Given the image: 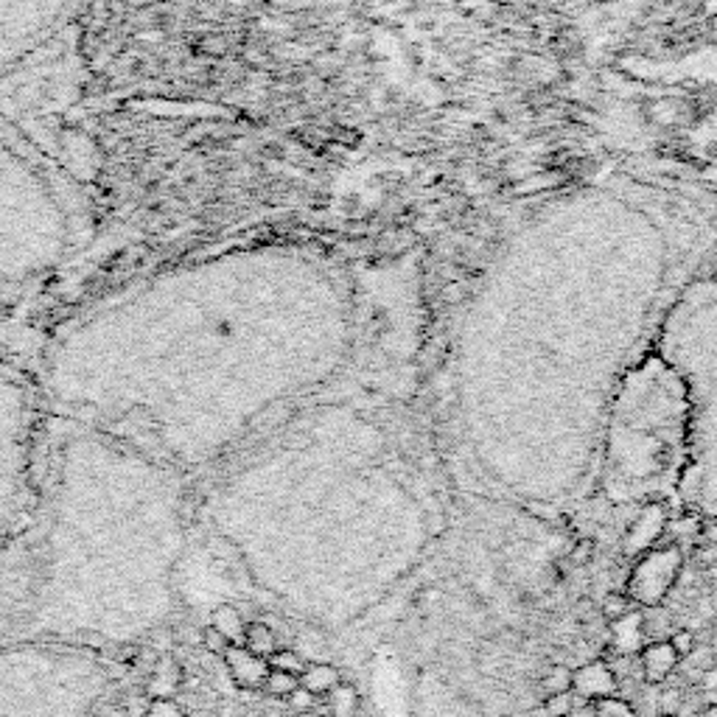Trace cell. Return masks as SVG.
I'll return each mask as SVG.
<instances>
[{
  "mask_svg": "<svg viewBox=\"0 0 717 717\" xmlns=\"http://www.w3.org/2000/svg\"><path fill=\"white\" fill-rule=\"evenodd\" d=\"M90 231V205L65 171L0 116V286L53 272Z\"/></svg>",
  "mask_w": 717,
  "mask_h": 717,
  "instance_id": "cell-1",
  "label": "cell"
},
{
  "mask_svg": "<svg viewBox=\"0 0 717 717\" xmlns=\"http://www.w3.org/2000/svg\"><path fill=\"white\" fill-rule=\"evenodd\" d=\"M65 0H0V62L48 34Z\"/></svg>",
  "mask_w": 717,
  "mask_h": 717,
  "instance_id": "cell-2",
  "label": "cell"
},
{
  "mask_svg": "<svg viewBox=\"0 0 717 717\" xmlns=\"http://www.w3.org/2000/svg\"><path fill=\"white\" fill-rule=\"evenodd\" d=\"M681 569H684V552L675 547V543L650 550L645 558H639L634 563V569H630L625 594L630 597L634 606L656 609L658 602L670 594V589L675 586Z\"/></svg>",
  "mask_w": 717,
  "mask_h": 717,
  "instance_id": "cell-3",
  "label": "cell"
},
{
  "mask_svg": "<svg viewBox=\"0 0 717 717\" xmlns=\"http://www.w3.org/2000/svg\"><path fill=\"white\" fill-rule=\"evenodd\" d=\"M571 693L575 698L586 701V703H594L599 698H611V695H619V681H617V673L609 662H589L578 670H571Z\"/></svg>",
  "mask_w": 717,
  "mask_h": 717,
  "instance_id": "cell-4",
  "label": "cell"
},
{
  "mask_svg": "<svg viewBox=\"0 0 717 717\" xmlns=\"http://www.w3.org/2000/svg\"><path fill=\"white\" fill-rule=\"evenodd\" d=\"M222 658H224V667H227V673H231V678L239 690H250V693L264 690V681L269 675L267 658L250 653L244 645H231Z\"/></svg>",
  "mask_w": 717,
  "mask_h": 717,
  "instance_id": "cell-5",
  "label": "cell"
},
{
  "mask_svg": "<svg viewBox=\"0 0 717 717\" xmlns=\"http://www.w3.org/2000/svg\"><path fill=\"white\" fill-rule=\"evenodd\" d=\"M681 658L675 656V650L670 647V642H650L642 647L639 653V667H642V678L650 686H658L670 678V673L675 670V665Z\"/></svg>",
  "mask_w": 717,
  "mask_h": 717,
  "instance_id": "cell-6",
  "label": "cell"
},
{
  "mask_svg": "<svg viewBox=\"0 0 717 717\" xmlns=\"http://www.w3.org/2000/svg\"><path fill=\"white\" fill-rule=\"evenodd\" d=\"M662 530H665V510L658 507V505H653V507H647L639 519L634 522V527L627 530V538H625V555H639V552H645L650 543L662 535Z\"/></svg>",
  "mask_w": 717,
  "mask_h": 717,
  "instance_id": "cell-7",
  "label": "cell"
},
{
  "mask_svg": "<svg viewBox=\"0 0 717 717\" xmlns=\"http://www.w3.org/2000/svg\"><path fill=\"white\" fill-rule=\"evenodd\" d=\"M645 630H647V625H645V614L637 611V609H634V611H627L622 619L611 622L614 650H617L619 656H630V653L642 650L639 645H642V639H645Z\"/></svg>",
  "mask_w": 717,
  "mask_h": 717,
  "instance_id": "cell-8",
  "label": "cell"
},
{
  "mask_svg": "<svg viewBox=\"0 0 717 717\" xmlns=\"http://www.w3.org/2000/svg\"><path fill=\"white\" fill-rule=\"evenodd\" d=\"M180 686H183V670L177 667V662L171 656H160L152 670V678L146 684V693L155 701H168L180 693Z\"/></svg>",
  "mask_w": 717,
  "mask_h": 717,
  "instance_id": "cell-9",
  "label": "cell"
},
{
  "mask_svg": "<svg viewBox=\"0 0 717 717\" xmlns=\"http://www.w3.org/2000/svg\"><path fill=\"white\" fill-rule=\"evenodd\" d=\"M336 684H342V675L334 665H325V662H308L303 675H300V686L308 690L311 695H328Z\"/></svg>",
  "mask_w": 717,
  "mask_h": 717,
  "instance_id": "cell-10",
  "label": "cell"
},
{
  "mask_svg": "<svg viewBox=\"0 0 717 717\" xmlns=\"http://www.w3.org/2000/svg\"><path fill=\"white\" fill-rule=\"evenodd\" d=\"M250 653H255V656H261V658H269L278 647H280V642H278V637H275V630L264 622V619H255V622H250L247 627H244V642H241Z\"/></svg>",
  "mask_w": 717,
  "mask_h": 717,
  "instance_id": "cell-11",
  "label": "cell"
},
{
  "mask_svg": "<svg viewBox=\"0 0 717 717\" xmlns=\"http://www.w3.org/2000/svg\"><path fill=\"white\" fill-rule=\"evenodd\" d=\"M211 625L219 630V634H224L231 645H241L244 642V627L247 625H244V617H241L239 609H233V606H219L213 611V617H211Z\"/></svg>",
  "mask_w": 717,
  "mask_h": 717,
  "instance_id": "cell-12",
  "label": "cell"
},
{
  "mask_svg": "<svg viewBox=\"0 0 717 717\" xmlns=\"http://www.w3.org/2000/svg\"><path fill=\"white\" fill-rule=\"evenodd\" d=\"M359 693L354 684H336L328 693V714L331 717H354L359 712Z\"/></svg>",
  "mask_w": 717,
  "mask_h": 717,
  "instance_id": "cell-13",
  "label": "cell"
},
{
  "mask_svg": "<svg viewBox=\"0 0 717 717\" xmlns=\"http://www.w3.org/2000/svg\"><path fill=\"white\" fill-rule=\"evenodd\" d=\"M538 690H541L543 698L558 695V693H569L571 690V670L566 665H552L547 673L541 675Z\"/></svg>",
  "mask_w": 717,
  "mask_h": 717,
  "instance_id": "cell-14",
  "label": "cell"
},
{
  "mask_svg": "<svg viewBox=\"0 0 717 717\" xmlns=\"http://www.w3.org/2000/svg\"><path fill=\"white\" fill-rule=\"evenodd\" d=\"M269 670H280V673H292V675H303V670H306V658H303V653L300 650H292V647H278L269 658Z\"/></svg>",
  "mask_w": 717,
  "mask_h": 717,
  "instance_id": "cell-15",
  "label": "cell"
},
{
  "mask_svg": "<svg viewBox=\"0 0 717 717\" xmlns=\"http://www.w3.org/2000/svg\"><path fill=\"white\" fill-rule=\"evenodd\" d=\"M300 686V678L292 673H280V670H269L267 681H264V693L272 698H289Z\"/></svg>",
  "mask_w": 717,
  "mask_h": 717,
  "instance_id": "cell-16",
  "label": "cell"
},
{
  "mask_svg": "<svg viewBox=\"0 0 717 717\" xmlns=\"http://www.w3.org/2000/svg\"><path fill=\"white\" fill-rule=\"evenodd\" d=\"M634 609H637V606H634V602H630V597H627V594H622V591H611V594L602 597L599 614H602V619L617 622V619H622L627 611H634Z\"/></svg>",
  "mask_w": 717,
  "mask_h": 717,
  "instance_id": "cell-17",
  "label": "cell"
},
{
  "mask_svg": "<svg viewBox=\"0 0 717 717\" xmlns=\"http://www.w3.org/2000/svg\"><path fill=\"white\" fill-rule=\"evenodd\" d=\"M591 712H594V717H637V709L630 706L627 701H622L619 695L594 701L591 703Z\"/></svg>",
  "mask_w": 717,
  "mask_h": 717,
  "instance_id": "cell-18",
  "label": "cell"
},
{
  "mask_svg": "<svg viewBox=\"0 0 717 717\" xmlns=\"http://www.w3.org/2000/svg\"><path fill=\"white\" fill-rule=\"evenodd\" d=\"M575 693H558V695H550V698H543V712H547V717H569L571 712H575Z\"/></svg>",
  "mask_w": 717,
  "mask_h": 717,
  "instance_id": "cell-19",
  "label": "cell"
},
{
  "mask_svg": "<svg viewBox=\"0 0 717 717\" xmlns=\"http://www.w3.org/2000/svg\"><path fill=\"white\" fill-rule=\"evenodd\" d=\"M667 642H670V647L675 650L678 658H686V656L695 653V634H693V630H686V627L675 630V634Z\"/></svg>",
  "mask_w": 717,
  "mask_h": 717,
  "instance_id": "cell-20",
  "label": "cell"
},
{
  "mask_svg": "<svg viewBox=\"0 0 717 717\" xmlns=\"http://www.w3.org/2000/svg\"><path fill=\"white\" fill-rule=\"evenodd\" d=\"M227 647H231V642H227V637L219 634L213 625L203 630V650H208L211 656H224Z\"/></svg>",
  "mask_w": 717,
  "mask_h": 717,
  "instance_id": "cell-21",
  "label": "cell"
},
{
  "mask_svg": "<svg viewBox=\"0 0 717 717\" xmlns=\"http://www.w3.org/2000/svg\"><path fill=\"white\" fill-rule=\"evenodd\" d=\"M143 717H185V714H183V709L175 701L168 698V701H152Z\"/></svg>",
  "mask_w": 717,
  "mask_h": 717,
  "instance_id": "cell-22",
  "label": "cell"
},
{
  "mask_svg": "<svg viewBox=\"0 0 717 717\" xmlns=\"http://www.w3.org/2000/svg\"><path fill=\"white\" fill-rule=\"evenodd\" d=\"M289 701V706H292V712L297 714V712H311L314 709V703H317V695H311L308 690H303V686H297V690L286 698Z\"/></svg>",
  "mask_w": 717,
  "mask_h": 717,
  "instance_id": "cell-23",
  "label": "cell"
},
{
  "mask_svg": "<svg viewBox=\"0 0 717 717\" xmlns=\"http://www.w3.org/2000/svg\"><path fill=\"white\" fill-rule=\"evenodd\" d=\"M175 639L177 642H183V645H188V647H203V630L199 627H193L191 622H183L177 630H175Z\"/></svg>",
  "mask_w": 717,
  "mask_h": 717,
  "instance_id": "cell-24",
  "label": "cell"
},
{
  "mask_svg": "<svg viewBox=\"0 0 717 717\" xmlns=\"http://www.w3.org/2000/svg\"><path fill=\"white\" fill-rule=\"evenodd\" d=\"M681 693L678 690H665L658 695V714H681Z\"/></svg>",
  "mask_w": 717,
  "mask_h": 717,
  "instance_id": "cell-25",
  "label": "cell"
},
{
  "mask_svg": "<svg viewBox=\"0 0 717 717\" xmlns=\"http://www.w3.org/2000/svg\"><path fill=\"white\" fill-rule=\"evenodd\" d=\"M701 690L703 693H717V667L703 670V675H701Z\"/></svg>",
  "mask_w": 717,
  "mask_h": 717,
  "instance_id": "cell-26",
  "label": "cell"
},
{
  "mask_svg": "<svg viewBox=\"0 0 717 717\" xmlns=\"http://www.w3.org/2000/svg\"><path fill=\"white\" fill-rule=\"evenodd\" d=\"M698 717H717V703H712V706H706Z\"/></svg>",
  "mask_w": 717,
  "mask_h": 717,
  "instance_id": "cell-27",
  "label": "cell"
},
{
  "mask_svg": "<svg viewBox=\"0 0 717 717\" xmlns=\"http://www.w3.org/2000/svg\"><path fill=\"white\" fill-rule=\"evenodd\" d=\"M295 717H325V714H320V712H314V709H311V712H297Z\"/></svg>",
  "mask_w": 717,
  "mask_h": 717,
  "instance_id": "cell-28",
  "label": "cell"
},
{
  "mask_svg": "<svg viewBox=\"0 0 717 717\" xmlns=\"http://www.w3.org/2000/svg\"><path fill=\"white\" fill-rule=\"evenodd\" d=\"M658 717H681V714H658Z\"/></svg>",
  "mask_w": 717,
  "mask_h": 717,
  "instance_id": "cell-29",
  "label": "cell"
},
{
  "mask_svg": "<svg viewBox=\"0 0 717 717\" xmlns=\"http://www.w3.org/2000/svg\"><path fill=\"white\" fill-rule=\"evenodd\" d=\"M714 611H717V594H714Z\"/></svg>",
  "mask_w": 717,
  "mask_h": 717,
  "instance_id": "cell-30",
  "label": "cell"
}]
</instances>
